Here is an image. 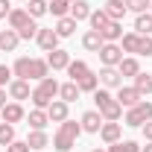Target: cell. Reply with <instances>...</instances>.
<instances>
[{"label": "cell", "mask_w": 152, "mask_h": 152, "mask_svg": "<svg viewBox=\"0 0 152 152\" xmlns=\"http://www.w3.org/2000/svg\"><path fill=\"white\" fill-rule=\"evenodd\" d=\"M47 117H50L53 123H64V120H67V102H64V99H53V102L47 105Z\"/></svg>", "instance_id": "obj_16"}, {"label": "cell", "mask_w": 152, "mask_h": 152, "mask_svg": "<svg viewBox=\"0 0 152 152\" xmlns=\"http://www.w3.org/2000/svg\"><path fill=\"white\" fill-rule=\"evenodd\" d=\"M15 140V126L12 123H0V146H9Z\"/></svg>", "instance_id": "obj_34"}, {"label": "cell", "mask_w": 152, "mask_h": 152, "mask_svg": "<svg viewBox=\"0 0 152 152\" xmlns=\"http://www.w3.org/2000/svg\"><path fill=\"white\" fill-rule=\"evenodd\" d=\"M56 32H58V38H70V35L76 32V20L70 18V15L58 18V23H56Z\"/></svg>", "instance_id": "obj_26"}, {"label": "cell", "mask_w": 152, "mask_h": 152, "mask_svg": "<svg viewBox=\"0 0 152 152\" xmlns=\"http://www.w3.org/2000/svg\"><path fill=\"white\" fill-rule=\"evenodd\" d=\"M38 47L44 50V53H53V50H58V32L56 29H47V26H38Z\"/></svg>", "instance_id": "obj_8"}, {"label": "cell", "mask_w": 152, "mask_h": 152, "mask_svg": "<svg viewBox=\"0 0 152 152\" xmlns=\"http://www.w3.org/2000/svg\"><path fill=\"white\" fill-rule=\"evenodd\" d=\"M26 143H29V149H44V146H50V137L44 129H32L29 137H26Z\"/></svg>", "instance_id": "obj_24"}, {"label": "cell", "mask_w": 152, "mask_h": 152, "mask_svg": "<svg viewBox=\"0 0 152 152\" xmlns=\"http://www.w3.org/2000/svg\"><path fill=\"white\" fill-rule=\"evenodd\" d=\"M140 129H143V137H146V140H152V120H146Z\"/></svg>", "instance_id": "obj_42"}, {"label": "cell", "mask_w": 152, "mask_h": 152, "mask_svg": "<svg viewBox=\"0 0 152 152\" xmlns=\"http://www.w3.org/2000/svg\"><path fill=\"white\" fill-rule=\"evenodd\" d=\"M143 152H152V140H146V146H143Z\"/></svg>", "instance_id": "obj_44"}, {"label": "cell", "mask_w": 152, "mask_h": 152, "mask_svg": "<svg viewBox=\"0 0 152 152\" xmlns=\"http://www.w3.org/2000/svg\"><path fill=\"white\" fill-rule=\"evenodd\" d=\"M47 123H50V117H47L44 108H32V111H29V126H32V129H44Z\"/></svg>", "instance_id": "obj_30"}, {"label": "cell", "mask_w": 152, "mask_h": 152, "mask_svg": "<svg viewBox=\"0 0 152 152\" xmlns=\"http://www.w3.org/2000/svg\"><path fill=\"white\" fill-rule=\"evenodd\" d=\"M56 96H58V82L53 76H44V79L38 82V88H32V96H29V99H32L35 108H44V111H47V105H50Z\"/></svg>", "instance_id": "obj_4"}, {"label": "cell", "mask_w": 152, "mask_h": 152, "mask_svg": "<svg viewBox=\"0 0 152 152\" xmlns=\"http://www.w3.org/2000/svg\"><path fill=\"white\" fill-rule=\"evenodd\" d=\"M20 3H29V0H20Z\"/></svg>", "instance_id": "obj_47"}, {"label": "cell", "mask_w": 152, "mask_h": 152, "mask_svg": "<svg viewBox=\"0 0 152 152\" xmlns=\"http://www.w3.org/2000/svg\"><path fill=\"white\" fill-rule=\"evenodd\" d=\"M91 12H94V9H91L88 0H73V3H70V18H73L76 23H79V20H88Z\"/></svg>", "instance_id": "obj_17"}, {"label": "cell", "mask_w": 152, "mask_h": 152, "mask_svg": "<svg viewBox=\"0 0 152 152\" xmlns=\"http://www.w3.org/2000/svg\"><path fill=\"white\" fill-rule=\"evenodd\" d=\"M134 88L146 96L152 91V73H137V76H134Z\"/></svg>", "instance_id": "obj_33"}, {"label": "cell", "mask_w": 152, "mask_h": 152, "mask_svg": "<svg viewBox=\"0 0 152 152\" xmlns=\"http://www.w3.org/2000/svg\"><path fill=\"white\" fill-rule=\"evenodd\" d=\"M123 3H126L129 12H137V15L140 12H149V0H123Z\"/></svg>", "instance_id": "obj_37"}, {"label": "cell", "mask_w": 152, "mask_h": 152, "mask_svg": "<svg viewBox=\"0 0 152 152\" xmlns=\"http://www.w3.org/2000/svg\"><path fill=\"white\" fill-rule=\"evenodd\" d=\"M9 12H12V3L9 0H0V18H9Z\"/></svg>", "instance_id": "obj_41"}, {"label": "cell", "mask_w": 152, "mask_h": 152, "mask_svg": "<svg viewBox=\"0 0 152 152\" xmlns=\"http://www.w3.org/2000/svg\"><path fill=\"white\" fill-rule=\"evenodd\" d=\"M82 132V126L76 123V120H64V123H58V132L53 134V146L58 152H70L76 146V137Z\"/></svg>", "instance_id": "obj_3"}, {"label": "cell", "mask_w": 152, "mask_h": 152, "mask_svg": "<svg viewBox=\"0 0 152 152\" xmlns=\"http://www.w3.org/2000/svg\"><path fill=\"white\" fill-rule=\"evenodd\" d=\"M18 44H20V35L15 29H0V50L3 53H15Z\"/></svg>", "instance_id": "obj_14"}, {"label": "cell", "mask_w": 152, "mask_h": 152, "mask_svg": "<svg viewBox=\"0 0 152 152\" xmlns=\"http://www.w3.org/2000/svg\"><path fill=\"white\" fill-rule=\"evenodd\" d=\"M149 12H152V0H149Z\"/></svg>", "instance_id": "obj_46"}, {"label": "cell", "mask_w": 152, "mask_h": 152, "mask_svg": "<svg viewBox=\"0 0 152 152\" xmlns=\"http://www.w3.org/2000/svg\"><path fill=\"white\" fill-rule=\"evenodd\" d=\"M91 152H108V149H91Z\"/></svg>", "instance_id": "obj_45"}, {"label": "cell", "mask_w": 152, "mask_h": 152, "mask_svg": "<svg viewBox=\"0 0 152 152\" xmlns=\"http://www.w3.org/2000/svg\"><path fill=\"white\" fill-rule=\"evenodd\" d=\"M6 105V88H0V108Z\"/></svg>", "instance_id": "obj_43"}, {"label": "cell", "mask_w": 152, "mask_h": 152, "mask_svg": "<svg viewBox=\"0 0 152 152\" xmlns=\"http://www.w3.org/2000/svg\"><path fill=\"white\" fill-rule=\"evenodd\" d=\"M32 15L26 12V9H12L9 12V29H15V32H20V29H26L29 23H32Z\"/></svg>", "instance_id": "obj_10"}, {"label": "cell", "mask_w": 152, "mask_h": 152, "mask_svg": "<svg viewBox=\"0 0 152 152\" xmlns=\"http://www.w3.org/2000/svg\"><path fill=\"white\" fill-rule=\"evenodd\" d=\"M91 29H96V32H99V29H105V23H108V15H105V9H94V12H91Z\"/></svg>", "instance_id": "obj_31"}, {"label": "cell", "mask_w": 152, "mask_h": 152, "mask_svg": "<svg viewBox=\"0 0 152 152\" xmlns=\"http://www.w3.org/2000/svg\"><path fill=\"white\" fill-rule=\"evenodd\" d=\"M137 41H140L137 32H126V35L120 38V50L123 53H137Z\"/></svg>", "instance_id": "obj_29"}, {"label": "cell", "mask_w": 152, "mask_h": 152, "mask_svg": "<svg viewBox=\"0 0 152 152\" xmlns=\"http://www.w3.org/2000/svg\"><path fill=\"white\" fill-rule=\"evenodd\" d=\"M114 99H117V102H120L123 108H134L137 102H143V94H140V91H137L134 85H132V88L120 85V88H117V96H114Z\"/></svg>", "instance_id": "obj_7"}, {"label": "cell", "mask_w": 152, "mask_h": 152, "mask_svg": "<svg viewBox=\"0 0 152 152\" xmlns=\"http://www.w3.org/2000/svg\"><path fill=\"white\" fill-rule=\"evenodd\" d=\"M76 85H79V91H88V94H94L96 88H99V76H96V73H88L85 79H79Z\"/></svg>", "instance_id": "obj_32"}, {"label": "cell", "mask_w": 152, "mask_h": 152, "mask_svg": "<svg viewBox=\"0 0 152 152\" xmlns=\"http://www.w3.org/2000/svg\"><path fill=\"white\" fill-rule=\"evenodd\" d=\"M137 53H140V56H152V35H140V41H137Z\"/></svg>", "instance_id": "obj_38"}, {"label": "cell", "mask_w": 152, "mask_h": 152, "mask_svg": "<svg viewBox=\"0 0 152 152\" xmlns=\"http://www.w3.org/2000/svg\"><path fill=\"white\" fill-rule=\"evenodd\" d=\"M70 3L73 0H47V12H53L56 18H64L70 15Z\"/></svg>", "instance_id": "obj_27"}, {"label": "cell", "mask_w": 152, "mask_h": 152, "mask_svg": "<svg viewBox=\"0 0 152 152\" xmlns=\"http://www.w3.org/2000/svg\"><path fill=\"white\" fill-rule=\"evenodd\" d=\"M99 35H102V41H114V44H117V41L123 38V23H120V20H108L105 29H99Z\"/></svg>", "instance_id": "obj_20"}, {"label": "cell", "mask_w": 152, "mask_h": 152, "mask_svg": "<svg viewBox=\"0 0 152 152\" xmlns=\"http://www.w3.org/2000/svg\"><path fill=\"white\" fill-rule=\"evenodd\" d=\"M102 9H105V15H108V18H111V20H123V15L129 12L123 0H108V3H105Z\"/></svg>", "instance_id": "obj_22"}, {"label": "cell", "mask_w": 152, "mask_h": 152, "mask_svg": "<svg viewBox=\"0 0 152 152\" xmlns=\"http://www.w3.org/2000/svg\"><path fill=\"white\" fill-rule=\"evenodd\" d=\"M26 12H29L32 18L47 15V0H29V3H26Z\"/></svg>", "instance_id": "obj_35"}, {"label": "cell", "mask_w": 152, "mask_h": 152, "mask_svg": "<svg viewBox=\"0 0 152 152\" xmlns=\"http://www.w3.org/2000/svg\"><path fill=\"white\" fill-rule=\"evenodd\" d=\"M146 120H152V102H137L134 108H126V126H143Z\"/></svg>", "instance_id": "obj_5"}, {"label": "cell", "mask_w": 152, "mask_h": 152, "mask_svg": "<svg viewBox=\"0 0 152 152\" xmlns=\"http://www.w3.org/2000/svg\"><path fill=\"white\" fill-rule=\"evenodd\" d=\"M91 73V67H88V61H82V58H70V64H67V76H70V82H79V79H85V76Z\"/></svg>", "instance_id": "obj_18"}, {"label": "cell", "mask_w": 152, "mask_h": 152, "mask_svg": "<svg viewBox=\"0 0 152 152\" xmlns=\"http://www.w3.org/2000/svg\"><path fill=\"white\" fill-rule=\"evenodd\" d=\"M134 32L137 35H149L152 32V12H140L134 18Z\"/></svg>", "instance_id": "obj_25"}, {"label": "cell", "mask_w": 152, "mask_h": 152, "mask_svg": "<svg viewBox=\"0 0 152 152\" xmlns=\"http://www.w3.org/2000/svg\"><path fill=\"white\" fill-rule=\"evenodd\" d=\"M99 85H105V88H120L123 85V76L117 67H102L99 70Z\"/></svg>", "instance_id": "obj_15"}, {"label": "cell", "mask_w": 152, "mask_h": 152, "mask_svg": "<svg viewBox=\"0 0 152 152\" xmlns=\"http://www.w3.org/2000/svg\"><path fill=\"white\" fill-rule=\"evenodd\" d=\"M108 152H140V146L134 140H117V143L108 146Z\"/></svg>", "instance_id": "obj_36"}, {"label": "cell", "mask_w": 152, "mask_h": 152, "mask_svg": "<svg viewBox=\"0 0 152 152\" xmlns=\"http://www.w3.org/2000/svg\"><path fill=\"white\" fill-rule=\"evenodd\" d=\"M6 152H29V143H26V140H12V143L6 146Z\"/></svg>", "instance_id": "obj_39"}, {"label": "cell", "mask_w": 152, "mask_h": 152, "mask_svg": "<svg viewBox=\"0 0 152 152\" xmlns=\"http://www.w3.org/2000/svg\"><path fill=\"white\" fill-rule=\"evenodd\" d=\"M12 73H15V79H44V76H50V64H47V58H26L20 56L15 58V64H12Z\"/></svg>", "instance_id": "obj_1"}, {"label": "cell", "mask_w": 152, "mask_h": 152, "mask_svg": "<svg viewBox=\"0 0 152 152\" xmlns=\"http://www.w3.org/2000/svg\"><path fill=\"white\" fill-rule=\"evenodd\" d=\"M102 44H105V41H102V35H99L96 29H88V32L82 35V47H85V50H91V53H99V50H102Z\"/></svg>", "instance_id": "obj_21"}, {"label": "cell", "mask_w": 152, "mask_h": 152, "mask_svg": "<svg viewBox=\"0 0 152 152\" xmlns=\"http://www.w3.org/2000/svg\"><path fill=\"white\" fill-rule=\"evenodd\" d=\"M9 96H12L15 102H20V99H29V96H32V91H29V82H26V79H12V82H9Z\"/></svg>", "instance_id": "obj_12"}, {"label": "cell", "mask_w": 152, "mask_h": 152, "mask_svg": "<svg viewBox=\"0 0 152 152\" xmlns=\"http://www.w3.org/2000/svg\"><path fill=\"white\" fill-rule=\"evenodd\" d=\"M117 70H120V76H137L140 73V64H137V58H123L120 64H117Z\"/></svg>", "instance_id": "obj_28"}, {"label": "cell", "mask_w": 152, "mask_h": 152, "mask_svg": "<svg viewBox=\"0 0 152 152\" xmlns=\"http://www.w3.org/2000/svg\"><path fill=\"white\" fill-rule=\"evenodd\" d=\"M102 123H105V120H102V114H99V111H85L79 126H82V132H91V134H94V132L102 129Z\"/></svg>", "instance_id": "obj_13"}, {"label": "cell", "mask_w": 152, "mask_h": 152, "mask_svg": "<svg viewBox=\"0 0 152 152\" xmlns=\"http://www.w3.org/2000/svg\"><path fill=\"white\" fill-rule=\"evenodd\" d=\"M99 137H102V143H117V140H123V126L120 123H102V129H99Z\"/></svg>", "instance_id": "obj_11"}, {"label": "cell", "mask_w": 152, "mask_h": 152, "mask_svg": "<svg viewBox=\"0 0 152 152\" xmlns=\"http://www.w3.org/2000/svg\"><path fill=\"white\" fill-rule=\"evenodd\" d=\"M99 61H102V67H117V64L123 61V50H120V44L105 41L102 50H99Z\"/></svg>", "instance_id": "obj_6"}, {"label": "cell", "mask_w": 152, "mask_h": 152, "mask_svg": "<svg viewBox=\"0 0 152 152\" xmlns=\"http://www.w3.org/2000/svg\"><path fill=\"white\" fill-rule=\"evenodd\" d=\"M94 102H96V111L102 114L105 123H117V120L123 117V105H120L105 88H96L94 91Z\"/></svg>", "instance_id": "obj_2"}, {"label": "cell", "mask_w": 152, "mask_h": 152, "mask_svg": "<svg viewBox=\"0 0 152 152\" xmlns=\"http://www.w3.org/2000/svg\"><path fill=\"white\" fill-rule=\"evenodd\" d=\"M47 64H50L53 70H67V64H70V53H67V50H53V53L47 56Z\"/></svg>", "instance_id": "obj_19"}, {"label": "cell", "mask_w": 152, "mask_h": 152, "mask_svg": "<svg viewBox=\"0 0 152 152\" xmlns=\"http://www.w3.org/2000/svg\"><path fill=\"white\" fill-rule=\"evenodd\" d=\"M79 94H82V91H79L76 82H64V85H58V99H64L67 105H70L73 99H79Z\"/></svg>", "instance_id": "obj_23"}, {"label": "cell", "mask_w": 152, "mask_h": 152, "mask_svg": "<svg viewBox=\"0 0 152 152\" xmlns=\"http://www.w3.org/2000/svg\"><path fill=\"white\" fill-rule=\"evenodd\" d=\"M23 117H26V111H23L20 102H6V105L0 108V120H3V123H12V126H15V123L23 120Z\"/></svg>", "instance_id": "obj_9"}, {"label": "cell", "mask_w": 152, "mask_h": 152, "mask_svg": "<svg viewBox=\"0 0 152 152\" xmlns=\"http://www.w3.org/2000/svg\"><path fill=\"white\" fill-rule=\"evenodd\" d=\"M9 76H12V67H6V64H0V88L9 82Z\"/></svg>", "instance_id": "obj_40"}]
</instances>
